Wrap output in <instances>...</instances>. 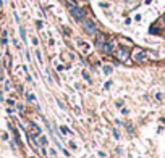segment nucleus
<instances>
[{
  "label": "nucleus",
  "instance_id": "1",
  "mask_svg": "<svg viewBox=\"0 0 165 158\" xmlns=\"http://www.w3.org/2000/svg\"><path fill=\"white\" fill-rule=\"evenodd\" d=\"M70 11H71V16H73L76 21H83L86 18V11L83 10V8H80V7H76V5L70 7Z\"/></svg>",
  "mask_w": 165,
  "mask_h": 158
},
{
  "label": "nucleus",
  "instance_id": "2",
  "mask_svg": "<svg viewBox=\"0 0 165 158\" xmlns=\"http://www.w3.org/2000/svg\"><path fill=\"white\" fill-rule=\"evenodd\" d=\"M117 58L120 60V61H126V60L130 58V52L126 49H118L117 50Z\"/></svg>",
  "mask_w": 165,
  "mask_h": 158
},
{
  "label": "nucleus",
  "instance_id": "3",
  "mask_svg": "<svg viewBox=\"0 0 165 158\" xmlns=\"http://www.w3.org/2000/svg\"><path fill=\"white\" fill-rule=\"evenodd\" d=\"M100 50H102L104 53H107V55L113 53V44H112V42H109V40H105L104 44H102V47H100Z\"/></svg>",
  "mask_w": 165,
  "mask_h": 158
},
{
  "label": "nucleus",
  "instance_id": "4",
  "mask_svg": "<svg viewBox=\"0 0 165 158\" xmlns=\"http://www.w3.org/2000/svg\"><path fill=\"white\" fill-rule=\"evenodd\" d=\"M84 26H86V31H87L89 34H95V32H97V28H95V24L92 23V21L87 20V21L84 23Z\"/></svg>",
  "mask_w": 165,
  "mask_h": 158
},
{
  "label": "nucleus",
  "instance_id": "5",
  "mask_svg": "<svg viewBox=\"0 0 165 158\" xmlns=\"http://www.w3.org/2000/svg\"><path fill=\"white\" fill-rule=\"evenodd\" d=\"M135 60H136V61H146V60H147V55H146L144 52H141V50H136Z\"/></svg>",
  "mask_w": 165,
  "mask_h": 158
},
{
  "label": "nucleus",
  "instance_id": "6",
  "mask_svg": "<svg viewBox=\"0 0 165 158\" xmlns=\"http://www.w3.org/2000/svg\"><path fill=\"white\" fill-rule=\"evenodd\" d=\"M26 97H28V100H29V102H34V100H36V97L31 94V92H26Z\"/></svg>",
  "mask_w": 165,
  "mask_h": 158
},
{
  "label": "nucleus",
  "instance_id": "7",
  "mask_svg": "<svg viewBox=\"0 0 165 158\" xmlns=\"http://www.w3.org/2000/svg\"><path fill=\"white\" fill-rule=\"evenodd\" d=\"M20 34H21V39L26 40V32H25V29H23V28H20Z\"/></svg>",
  "mask_w": 165,
  "mask_h": 158
},
{
  "label": "nucleus",
  "instance_id": "8",
  "mask_svg": "<svg viewBox=\"0 0 165 158\" xmlns=\"http://www.w3.org/2000/svg\"><path fill=\"white\" fill-rule=\"evenodd\" d=\"M104 71H105V73H107V74H109L110 71H112V68H110V66H104Z\"/></svg>",
  "mask_w": 165,
  "mask_h": 158
}]
</instances>
